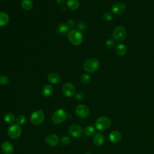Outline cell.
<instances>
[{"instance_id": "obj_1", "label": "cell", "mask_w": 154, "mask_h": 154, "mask_svg": "<svg viewBox=\"0 0 154 154\" xmlns=\"http://www.w3.org/2000/svg\"><path fill=\"white\" fill-rule=\"evenodd\" d=\"M67 38L69 42L74 46H79L83 42V35L78 29H71L67 33Z\"/></svg>"}, {"instance_id": "obj_30", "label": "cell", "mask_w": 154, "mask_h": 154, "mask_svg": "<svg viewBox=\"0 0 154 154\" xmlns=\"http://www.w3.org/2000/svg\"><path fill=\"white\" fill-rule=\"evenodd\" d=\"M66 25V26H67V28H69V29H73V28H74V26H75V22L72 19H70L69 20L67 21V22L65 23Z\"/></svg>"}, {"instance_id": "obj_35", "label": "cell", "mask_w": 154, "mask_h": 154, "mask_svg": "<svg viewBox=\"0 0 154 154\" xmlns=\"http://www.w3.org/2000/svg\"><path fill=\"white\" fill-rule=\"evenodd\" d=\"M84 154H91V153H84Z\"/></svg>"}, {"instance_id": "obj_6", "label": "cell", "mask_w": 154, "mask_h": 154, "mask_svg": "<svg viewBox=\"0 0 154 154\" xmlns=\"http://www.w3.org/2000/svg\"><path fill=\"white\" fill-rule=\"evenodd\" d=\"M45 119V114L41 110L34 112L30 117V122L34 125H38L41 124Z\"/></svg>"}, {"instance_id": "obj_27", "label": "cell", "mask_w": 154, "mask_h": 154, "mask_svg": "<svg viewBox=\"0 0 154 154\" xmlns=\"http://www.w3.org/2000/svg\"><path fill=\"white\" fill-rule=\"evenodd\" d=\"M112 14L109 11H107L104 13L103 16V19L106 22H109L112 19Z\"/></svg>"}, {"instance_id": "obj_3", "label": "cell", "mask_w": 154, "mask_h": 154, "mask_svg": "<svg viewBox=\"0 0 154 154\" xmlns=\"http://www.w3.org/2000/svg\"><path fill=\"white\" fill-rule=\"evenodd\" d=\"M67 118V112L64 109H59L54 112L51 117V120L54 124H60L65 121Z\"/></svg>"}, {"instance_id": "obj_32", "label": "cell", "mask_w": 154, "mask_h": 154, "mask_svg": "<svg viewBox=\"0 0 154 154\" xmlns=\"http://www.w3.org/2000/svg\"><path fill=\"white\" fill-rule=\"evenodd\" d=\"M84 97H85V94L82 92H79L78 94H76L75 96V98L78 100H82Z\"/></svg>"}, {"instance_id": "obj_16", "label": "cell", "mask_w": 154, "mask_h": 154, "mask_svg": "<svg viewBox=\"0 0 154 154\" xmlns=\"http://www.w3.org/2000/svg\"><path fill=\"white\" fill-rule=\"evenodd\" d=\"M126 51H127V48L126 46L123 43L118 44L116 46V49H115L116 54L119 57H122L125 55V54L126 53Z\"/></svg>"}, {"instance_id": "obj_24", "label": "cell", "mask_w": 154, "mask_h": 154, "mask_svg": "<svg viewBox=\"0 0 154 154\" xmlns=\"http://www.w3.org/2000/svg\"><path fill=\"white\" fill-rule=\"evenodd\" d=\"M84 134L87 137H91L95 134V129L92 126H88L84 129Z\"/></svg>"}, {"instance_id": "obj_7", "label": "cell", "mask_w": 154, "mask_h": 154, "mask_svg": "<svg viewBox=\"0 0 154 154\" xmlns=\"http://www.w3.org/2000/svg\"><path fill=\"white\" fill-rule=\"evenodd\" d=\"M7 133L10 138L13 139H17L19 138L22 134V129L19 125L13 124L8 128Z\"/></svg>"}, {"instance_id": "obj_10", "label": "cell", "mask_w": 154, "mask_h": 154, "mask_svg": "<svg viewBox=\"0 0 154 154\" xmlns=\"http://www.w3.org/2000/svg\"><path fill=\"white\" fill-rule=\"evenodd\" d=\"M126 7L123 2H116L114 3L111 8V12L114 14L119 15L125 13L126 11Z\"/></svg>"}, {"instance_id": "obj_2", "label": "cell", "mask_w": 154, "mask_h": 154, "mask_svg": "<svg viewBox=\"0 0 154 154\" xmlns=\"http://www.w3.org/2000/svg\"><path fill=\"white\" fill-rule=\"evenodd\" d=\"M100 66V63L98 60L94 58H90L85 61L83 64L84 70L88 73H93L98 70Z\"/></svg>"}, {"instance_id": "obj_12", "label": "cell", "mask_w": 154, "mask_h": 154, "mask_svg": "<svg viewBox=\"0 0 154 154\" xmlns=\"http://www.w3.org/2000/svg\"><path fill=\"white\" fill-rule=\"evenodd\" d=\"M59 137L55 134H49L45 138L46 143L49 146H55L59 142Z\"/></svg>"}, {"instance_id": "obj_26", "label": "cell", "mask_w": 154, "mask_h": 154, "mask_svg": "<svg viewBox=\"0 0 154 154\" xmlns=\"http://www.w3.org/2000/svg\"><path fill=\"white\" fill-rule=\"evenodd\" d=\"M90 81V76L88 74H83L81 76V81L84 84H88Z\"/></svg>"}, {"instance_id": "obj_17", "label": "cell", "mask_w": 154, "mask_h": 154, "mask_svg": "<svg viewBox=\"0 0 154 154\" xmlns=\"http://www.w3.org/2000/svg\"><path fill=\"white\" fill-rule=\"evenodd\" d=\"M48 80L52 84H55L58 83L61 80V77L60 75L57 73H51L48 76Z\"/></svg>"}, {"instance_id": "obj_18", "label": "cell", "mask_w": 154, "mask_h": 154, "mask_svg": "<svg viewBox=\"0 0 154 154\" xmlns=\"http://www.w3.org/2000/svg\"><path fill=\"white\" fill-rule=\"evenodd\" d=\"M53 93V87L50 84L45 85L42 89V93L45 97L50 96Z\"/></svg>"}, {"instance_id": "obj_31", "label": "cell", "mask_w": 154, "mask_h": 154, "mask_svg": "<svg viewBox=\"0 0 154 154\" xmlns=\"http://www.w3.org/2000/svg\"><path fill=\"white\" fill-rule=\"evenodd\" d=\"M60 141L61 144L64 145H67L70 143L71 142V139L69 137H63V138H61Z\"/></svg>"}, {"instance_id": "obj_14", "label": "cell", "mask_w": 154, "mask_h": 154, "mask_svg": "<svg viewBox=\"0 0 154 154\" xmlns=\"http://www.w3.org/2000/svg\"><path fill=\"white\" fill-rule=\"evenodd\" d=\"M109 138L110 141H112V143H117L121 141L122 138V135L120 132L117 131H114L109 134Z\"/></svg>"}, {"instance_id": "obj_9", "label": "cell", "mask_w": 154, "mask_h": 154, "mask_svg": "<svg viewBox=\"0 0 154 154\" xmlns=\"http://www.w3.org/2000/svg\"><path fill=\"white\" fill-rule=\"evenodd\" d=\"M75 112L78 117L81 118H85L88 116L90 112L88 108L86 105L80 104L76 106L75 108Z\"/></svg>"}, {"instance_id": "obj_23", "label": "cell", "mask_w": 154, "mask_h": 154, "mask_svg": "<svg viewBox=\"0 0 154 154\" xmlns=\"http://www.w3.org/2000/svg\"><path fill=\"white\" fill-rule=\"evenodd\" d=\"M69 28H67V26H66V24L64 23H61L60 24L58 27V32L61 34V35H64L66 34L67 33H68L69 31Z\"/></svg>"}, {"instance_id": "obj_13", "label": "cell", "mask_w": 154, "mask_h": 154, "mask_svg": "<svg viewBox=\"0 0 154 154\" xmlns=\"http://www.w3.org/2000/svg\"><path fill=\"white\" fill-rule=\"evenodd\" d=\"M1 149L4 154H13L14 152V146L8 141H4L2 143Z\"/></svg>"}, {"instance_id": "obj_29", "label": "cell", "mask_w": 154, "mask_h": 154, "mask_svg": "<svg viewBox=\"0 0 154 154\" xmlns=\"http://www.w3.org/2000/svg\"><path fill=\"white\" fill-rule=\"evenodd\" d=\"M9 82L8 78L5 75L0 76V84L2 85H7Z\"/></svg>"}, {"instance_id": "obj_19", "label": "cell", "mask_w": 154, "mask_h": 154, "mask_svg": "<svg viewBox=\"0 0 154 154\" xmlns=\"http://www.w3.org/2000/svg\"><path fill=\"white\" fill-rule=\"evenodd\" d=\"M66 4L67 7L69 9L72 10H75L79 8L80 3L79 0H67Z\"/></svg>"}, {"instance_id": "obj_28", "label": "cell", "mask_w": 154, "mask_h": 154, "mask_svg": "<svg viewBox=\"0 0 154 154\" xmlns=\"http://www.w3.org/2000/svg\"><path fill=\"white\" fill-rule=\"evenodd\" d=\"M114 45H115V42L112 39L107 40L105 43V47L108 49H112L114 46Z\"/></svg>"}, {"instance_id": "obj_34", "label": "cell", "mask_w": 154, "mask_h": 154, "mask_svg": "<svg viewBox=\"0 0 154 154\" xmlns=\"http://www.w3.org/2000/svg\"><path fill=\"white\" fill-rule=\"evenodd\" d=\"M65 2H66V0H56L57 4L60 5H63L65 3Z\"/></svg>"}, {"instance_id": "obj_33", "label": "cell", "mask_w": 154, "mask_h": 154, "mask_svg": "<svg viewBox=\"0 0 154 154\" xmlns=\"http://www.w3.org/2000/svg\"><path fill=\"white\" fill-rule=\"evenodd\" d=\"M78 29H79L80 31H82V30H84L85 29L86 25H85V24L84 22H81L78 23Z\"/></svg>"}, {"instance_id": "obj_20", "label": "cell", "mask_w": 154, "mask_h": 154, "mask_svg": "<svg viewBox=\"0 0 154 154\" xmlns=\"http://www.w3.org/2000/svg\"><path fill=\"white\" fill-rule=\"evenodd\" d=\"M8 15L4 12H0V26H4L9 22Z\"/></svg>"}, {"instance_id": "obj_21", "label": "cell", "mask_w": 154, "mask_h": 154, "mask_svg": "<svg viewBox=\"0 0 154 154\" xmlns=\"http://www.w3.org/2000/svg\"><path fill=\"white\" fill-rule=\"evenodd\" d=\"M21 6L25 10H30L33 7V4L31 0H22Z\"/></svg>"}, {"instance_id": "obj_4", "label": "cell", "mask_w": 154, "mask_h": 154, "mask_svg": "<svg viewBox=\"0 0 154 154\" xmlns=\"http://www.w3.org/2000/svg\"><path fill=\"white\" fill-rule=\"evenodd\" d=\"M111 124V120L107 117H100L95 122V126L99 131H104L109 128Z\"/></svg>"}, {"instance_id": "obj_8", "label": "cell", "mask_w": 154, "mask_h": 154, "mask_svg": "<svg viewBox=\"0 0 154 154\" xmlns=\"http://www.w3.org/2000/svg\"><path fill=\"white\" fill-rule=\"evenodd\" d=\"M63 94L67 97H73L75 93V87L71 82H67L64 84L62 88Z\"/></svg>"}, {"instance_id": "obj_15", "label": "cell", "mask_w": 154, "mask_h": 154, "mask_svg": "<svg viewBox=\"0 0 154 154\" xmlns=\"http://www.w3.org/2000/svg\"><path fill=\"white\" fill-rule=\"evenodd\" d=\"M93 143L97 146H102L104 142V136L102 133H96L93 137Z\"/></svg>"}, {"instance_id": "obj_5", "label": "cell", "mask_w": 154, "mask_h": 154, "mask_svg": "<svg viewBox=\"0 0 154 154\" xmlns=\"http://www.w3.org/2000/svg\"><path fill=\"white\" fill-rule=\"evenodd\" d=\"M114 40L117 42L123 41L126 37V30L122 26H118L114 28L112 32Z\"/></svg>"}, {"instance_id": "obj_22", "label": "cell", "mask_w": 154, "mask_h": 154, "mask_svg": "<svg viewBox=\"0 0 154 154\" xmlns=\"http://www.w3.org/2000/svg\"><path fill=\"white\" fill-rule=\"evenodd\" d=\"M4 120L6 123H7L8 124H11L14 122L15 117H14V114L12 113H10V112L7 113L4 116Z\"/></svg>"}, {"instance_id": "obj_11", "label": "cell", "mask_w": 154, "mask_h": 154, "mask_svg": "<svg viewBox=\"0 0 154 154\" xmlns=\"http://www.w3.org/2000/svg\"><path fill=\"white\" fill-rule=\"evenodd\" d=\"M69 133L72 137L78 138L82 135L83 130L80 126L78 125H73L69 127Z\"/></svg>"}, {"instance_id": "obj_25", "label": "cell", "mask_w": 154, "mask_h": 154, "mask_svg": "<svg viewBox=\"0 0 154 154\" xmlns=\"http://www.w3.org/2000/svg\"><path fill=\"white\" fill-rule=\"evenodd\" d=\"M26 120V118L23 115H19L16 120V124L20 126V125H23Z\"/></svg>"}]
</instances>
